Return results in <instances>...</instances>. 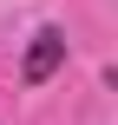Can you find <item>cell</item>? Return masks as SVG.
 <instances>
[{"instance_id":"obj_1","label":"cell","mask_w":118,"mask_h":125,"mask_svg":"<svg viewBox=\"0 0 118 125\" xmlns=\"http://www.w3.org/2000/svg\"><path fill=\"white\" fill-rule=\"evenodd\" d=\"M59 66H66V33L59 26H39L33 46H26V86H46Z\"/></svg>"}]
</instances>
